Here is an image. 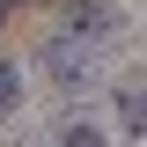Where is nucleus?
I'll list each match as a JSON object with an SVG mask.
<instances>
[{
	"label": "nucleus",
	"instance_id": "nucleus-7",
	"mask_svg": "<svg viewBox=\"0 0 147 147\" xmlns=\"http://www.w3.org/2000/svg\"><path fill=\"white\" fill-rule=\"evenodd\" d=\"M0 22H7V7H0Z\"/></svg>",
	"mask_w": 147,
	"mask_h": 147
},
{
	"label": "nucleus",
	"instance_id": "nucleus-5",
	"mask_svg": "<svg viewBox=\"0 0 147 147\" xmlns=\"http://www.w3.org/2000/svg\"><path fill=\"white\" fill-rule=\"evenodd\" d=\"M52 140H66V147H103V125H88V118H74V125H59Z\"/></svg>",
	"mask_w": 147,
	"mask_h": 147
},
{
	"label": "nucleus",
	"instance_id": "nucleus-3",
	"mask_svg": "<svg viewBox=\"0 0 147 147\" xmlns=\"http://www.w3.org/2000/svg\"><path fill=\"white\" fill-rule=\"evenodd\" d=\"M118 118H125L132 140H147V88H140V81H125V88H118Z\"/></svg>",
	"mask_w": 147,
	"mask_h": 147
},
{
	"label": "nucleus",
	"instance_id": "nucleus-2",
	"mask_svg": "<svg viewBox=\"0 0 147 147\" xmlns=\"http://www.w3.org/2000/svg\"><path fill=\"white\" fill-rule=\"evenodd\" d=\"M44 74H52V81H81V74H88V59L74 52V37H52V44H44Z\"/></svg>",
	"mask_w": 147,
	"mask_h": 147
},
{
	"label": "nucleus",
	"instance_id": "nucleus-4",
	"mask_svg": "<svg viewBox=\"0 0 147 147\" xmlns=\"http://www.w3.org/2000/svg\"><path fill=\"white\" fill-rule=\"evenodd\" d=\"M15 103H22V66H15V59H0V118H7Z\"/></svg>",
	"mask_w": 147,
	"mask_h": 147
},
{
	"label": "nucleus",
	"instance_id": "nucleus-6",
	"mask_svg": "<svg viewBox=\"0 0 147 147\" xmlns=\"http://www.w3.org/2000/svg\"><path fill=\"white\" fill-rule=\"evenodd\" d=\"M0 7H15V0H0Z\"/></svg>",
	"mask_w": 147,
	"mask_h": 147
},
{
	"label": "nucleus",
	"instance_id": "nucleus-1",
	"mask_svg": "<svg viewBox=\"0 0 147 147\" xmlns=\"http://www.w3.org/2000/svg\"><path fill=\"white\" fill-rule=\"evenodd\" d=\"M118 30V7L110 0H74L66 7V37H110Z\"/></svg>",
	"mask_w": 147,
	"mask_h": 147
}]
</instances>
